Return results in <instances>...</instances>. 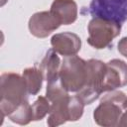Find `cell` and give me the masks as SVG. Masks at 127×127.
<instances>
[{
	"label": "cell",
	"mask_w": 127,
	"mask_h": 127,
	"mask_svg": "<svg viewBox=\"0 0 127 127\" xmlns=\"http://www.w3.org/2000/svg\"><path fill=\"white\" fill-rule=\"evenodd\" d=\"M22 76L25 79L28 93L30 95H36L42 88V82L44 80V76L39 67H28L24 69Z\"/></svg>",
	"instance_id": "4fadbf2b"
},
{
	"label": "cell",
	"mask_w": 127,
	"mask_h": 127,
	"mask_svg": "<svg viewBox=\"0 0 127 127\" xmlns=\"http://www.w3.org/2000/svg\"><path fill=\"white\" fill-rule=\"evenodd\" d=\"M53 50L64 57L76 55L81 48L80 38L71 32H63L56 34L51 39Z\"/></svg>",
	"instance_id": "30bf717a"
},
{
	"label": "cell",
	"mask_w": 127,
	"mask_h": 127,
	"mask_svg": "<svg viewBox=\"0 0 127 127\" xmlns=\"http://www.w3.org/2000/svg\"><path fill=\"white\" fill-rule=\"evenodd\" d=\"M51 109V102L45 96H39L37 100L32 104V111H33V121L42 120L46 117L47 114L50 113Z\"/></svg>",
	"instance_id": "9a60e30c"
},
{
	"label": "cell",
	"mask_w": 127,
	"mask_h": 127,
	"mask_svg": "<svg viewBox=\"0 0 127 127\" xmlns=\"http://www.w3.org/2000/svg\"><path fill=\"white\" fill-rule=\"evenodd\" d=\"M127 85V64L118 59L106 63L102 91L107 92Z\"/></svg>",
	"instance_id": "9c48e42d"
},
{
	"label": "cell",
	"mask_w": 127,
	"mask_h": 127,
	"mask_svg": "<svg viewBox=\"0 0 127 127\" xmlns=\"http://www.w3.org/2000/svg\"><path fill=\"white\" fill-rule=\"evenodd\" d=\"M86 62H87V76H86L85 85L81 90H79L75 94L84 102L85 105L91 104L103 92L102 86H103V79L106 68V64L99 60L90 59Z\"/></svg>",
	"instance_id": "8992f818"
},
{
	"label": "cell",
	"mask_w": 127,
	"mask_h": 127,
	"mask_svg": "<svg viewBox=\"0 0 127 127\" xmlns=\"http://www.w3.org/2000/svg\"><path fill=\"white\" fill-rule=\"evenodd\" d=\"M87 76V62L76 55L65 57L61 64L59 78L64 88L68 92H78L85 85Z\"/></svg>",
	"instance_id": "277c9868"
},
{
	"label": "cell",
	"mask_w": 127,
	"mask_h": 127,
	"mask_svg": "<svg viewBox=\"0 0 127 127\" xmlns=\"http://www.w3.org/2000/svg\"><path fill=\"white\" fill-rule=\"evenodd\" d=\"M51 109L47 124L51 127L59 126L66 121H77L83 114L84 102L77 96L68 93L57 96L50 100Z\"/></svg>",
	"instance_id": "3957f363"
},
{
	"label": "cell",
	"mask_w": 127,
	"mask_h": 127,
	"mask_svg": "<svg viewBox=\"0 0 127 127\" xmlns=\"http://www.w3.org/2000/svg\"><path fill=\"white\" fill-rule=\"evenodd\" d=\"M87 43L96 50L110 46L112 41L121 33V24L115 21L93 17L87 26Z\"/></svg>",
	"instance_id": "5b68a950"
},
{
	"label": "cell",
	"mask_w": 127,
	"mask_h": 127,
	"mask_svg": "<svg viewBox=\"0 0 127 127\" xmlns=\"http://www.w3.org/2000/svg\"><path fill=\"white\" fill-rule=\"evenodd\" d=\"M50 11L61 20L62 25L72 24L77 18V5L73 0H54Z\"/></svg>",
	"instance_id": "7c38bea8"
},
{
	"label": "cell",
	"mask_w": 127,
	"mask_h": 127,
	"mask_svg": "<svg viewBox=\"0 0 127 127\" xmlns=\"http://www.w3.org/2000/svg\"><path fill=\"white\" fill-rule=\"evenodd\" d=\"M8 118L19 125H26L30 123L33 120V111H32V105H30L29 100L23 102L18 108H16L9 116Z\"/></svg>",
	"instance_id": "5bb4252c"
},
{
	"label": "cell",
	"mask_w": 127,
	"mask_h": 127,
	"mask_svg": "<svg viewBox=\"0 0 127 127\" xmlns=\"http://www.w3.org/2000/svg\"><path fill=\"white\" fill-rule=\"evenodd\" d=\"M61 25V20L51 11H42L33 14L28 23L30 33L40 39L48 37Z\"/></svg>",
	"instance_id": "ba28073f"
},
{
	"label": "cell",
	"mask_w": 127,
	"mask_h": 127,
	"mask_svg": "<svg viewBox=\"0 0 127 127\" xmlns=\"http://www.w3.org/2000/svg\"><path fill=\"white\" fill-rule=\"evenodd\" d=\"M0 81V112L3 119L27 101L29 93L24 77L18 73H3Z\"/></svg>",
	"instance_id": "6da1fadb"
},
{
	"label": "cell",
	"mask_w": 127,
	"mask_h": 127,
	"mask_svg": "<svg viewBox=\"0 0 127 127\" xmlns=\"http://www.w3.org/2000/svg\"><path fill=\"white\" fill-rule=\"evenodd\" d=\"M119 126L127 127V110L122 114L121 119H120V122H119Z\"/></svg>",
	"instance_id": "e0dca14e"
},
{
	"label": "cell",
	"mask_w": 127,
	"mask_h": 127,
	"mask_svg": "<svg viewBox=\"0 0 127 127\" xmlns=\"http://www.w3.org/2000/svg\"><path fill=\"white\" fill-rule=\"evenodd\" d=\"M127 109V96L120 90H111L101 98L94 109L93 118L97 125L104 127L119 126L123 110Z\"/></svg>",
	"instance_id": "7a4b0ae2"
},
{
	"label": "cell",
	"mask_w": 127,
	"mask_h": 127,
	"mask_svg": "<svg viewBox=\"0 0 127 127\" xmlns=\"http://www.w3.org/2000/svg\"><path fill=\"white\" fill-rule=\"evenodd\" d=\"M118 52L125 58H127V37L122 38L118 42Z\"/></svg>",
	"instance_id": "2e32d148"
},
{
	"label": "cell",
	"mask_w": 127,
	"mask_h": 127,
	"mask_svg": "<svg viewBox=\"0 0 127 127\" xmlns=\"http://www.w3.org/2000/svg\"><path fill=\"white\" fill-rule=\"evenodd\" d=\"M61 64V60L57 53L53 49H50L46 52L40 64H38V67L42 71L44 79L47 82H51L59 79Z\"/></svg>",
	"instance_id": "8fae6325"
},
{
	"label": "cell",
	"mask_w": 127,
	"mask_h": 127,
	"mask_svg": "<svg viewBox=\"0 0 127 127\" xmlns=\"http://www.w3.org/2000/svg\"><path fill=\"white\" fill-rule=\"evenodd\" d=\"M87 12L92 17L122 24L127 21V0H91Z\"/></svg>",
	"instance_id": "52a82bcc"
}]
</instances>
